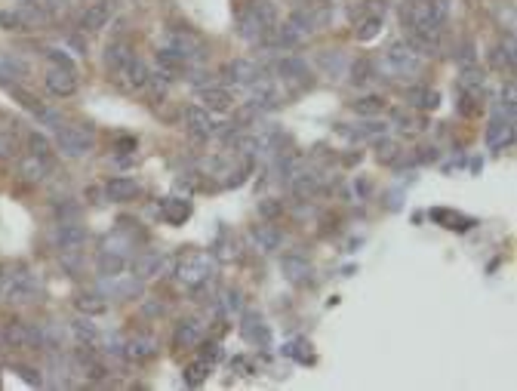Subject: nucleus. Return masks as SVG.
Segmentation results:
<instances>
[{
  "instance_id": "obj_1",
  "label": "nucleus",
  "mask_w": 517,
  "mask_h": 391,
  "mask_svg": "<svg viewBox=\"0 0 517 391\" xmlns=\"http://www.w3.org/2000/svg\"><path fill=\"white\" fill-rule=\"evenodd\" d=\"M450 19V0H409L404 6L407 28H443Z\"/></svg>"
},
{
  "instance_id": "obj_2",
  "label": "nucleus",
  "mask_w": 517,
  "mask_h": 391,
  "mask_svg": "<svg viewBox=\"0 0 517 391\" xmlns=\"http://www.w3.org/2000/svg\"><path fill=\"white\" fill-rule=\"evenodd\" d=\"M379 71L388 77H413L422 71V56L409 44H391L388 53L379 59Z\"/></svg>"
},
{
  "instance_id": "obj_3",
  "label": "nucleus",
  "mask_w": 517,
  "mask_h": 391,
  "mask_svg": "<svg viewBox=\"0 0 517 391\" xmlns=\"http://www.w3.org/2000/svg\"><path fill=\"white\" fill-rule=\"evenodd\" d=\"M47 19H49L47 10L38 3L16 6V10H0V28L3 31H38Z\"/></svg>"
},
{
  "instance_id": "obj_4",
  "label": "nucleus",
  "mask_w": 517,
  "mask_h": 391,
  "mask_svg": "<svg viewBox=\"0 0 517 391\" xmlns=\"http://www.w3.org/2000/svg\"><path fill=\"white\" fill-rule=\"evenodd\" d=\"M167 49H172L176 56H182L185 62H200L206 59V40L197 38L194 31H188V28H172V31L167 34V44H163Z\"/></svg>"
},
{
  "instance_id": "obj_5",
  "label": "nucleus",
  "mask_w": 517,
  "mask_h": 391,
  "mask_svg": "<svg viewBox=\"0 0 517 391\" xmlns=\"http://www.w3.org/2000/svg\"><path fill=\"white\" fill-rule=\"evenodd\" d=\"M96 145L90 126H59V151L65 158H86Z\"/></svg>"
},
{
  "instance_id": "obj_6",
  "label": "nucleus",
  "mask_w": 517,
  "mask_h": 391,
  "mask_svg": "<svg viewBox=\"0 0 517 391\" xmlns=\"http://www.w3.org/2000/svg\"><path fill=\"white\" fill-rule=\"evenodd\" d=\"M210 272H213V259L206 253H191L176 265V277L185 287H200V283H206L210 281Z\"/></svg>"
},
{
  "instance_id": "obj_7",
  "label": "nucleus",
  "mask_w": 517,
  "mask_h": 391,
  "mask_svg": "<svg viewBox=\"0 0 517 391\" xmlns=\"http://www.w3.org/2000/svg\"><path fill=\"white\" fill-rule=\"evenodd\" d=\"M0 296H3L10 305H28L34 296H38V281H34V274H28V272L6 274V283H3V290H0Z\"/></svg>"
},
{
  "instance_id": "obj_8",
  "label": "nucleus",
  "mask_w": 517,
  "mask_h": 391,
  "mask_svg": "<svg viewBox=\"0 0 517 391\" xmlns=\"http://www.w3.org/2000/svg\"><path fill=\"white\" fill-rule=\"evenodd\" d=\"M53 244L59 253H77L86 244V231L83 225H77L74 219H62L53 231Z\"/></svg>"
},
{
  "instance_id": "obj_9",
  "label": "nucleus",
  "mask_w": 517,
  "mask_h": 391,
  "mask_svg": "<svg viewBox=\"0 0 517 391\" xmlns=\"http://www.w3.org/2000/svg\"><path fill=\"white\" fill-rule=\"evenodd\" d=\"M47 90L59 99H68L77 92V71L74 68H65V65H49L47 68V77H43Z\"/></svg>"
},
{
  "instance_id": "obj_10",
  "label": "nucleus",
  "mask_w": 517,
  "mask_h": 391,
  "mask_svg": "<svg viewBox=\"0 0 517 391\" xmlns=\"http://www.w3.org/2000/svg\"><path fill=\"white\" fill-rule=\"evenodd\" d=\"M148 74H151V71H148L145 62H142L139 56H133V59H129L126 65L120 68L114 77H117V83H120L124 90L139 92V90H145V87H148Z\"/></svg>"
},
{
  "instance_id": "obj_11",
  "label": "nucleus",
  "mask_w": 517,
  "mask_h": 391,
  "mask_svg": "<svg viewBox=\"0 0 517 391\" xmlns=\"http://www.w3.org/2000/svg\"><path fill=\"white\" fill-rule=\"evenodd\" d=\"M185 124H188V133L194 139H210L215 133L213 111H206L204 105H191V108L185 111Z\"/></svg>"
},
{
  "instance_id": "obj_12",
  "label": "nucleus",
  "mask_w": 517,
  "mask_h": 391,
  "mask_svg": "<svg viewBox=\"0 0 517 391\" xmlns=\"http://www.w3.org/2000/svg\"><path fill=\"white\" fill-rule=\"evenodd\" d=\"M258 77H265L262 68H258L256 62H249V59H234V62H228V65H225V81L237 83V87H249V83H256Z\"/></svg>"
},
{
  "instance_id": "obj_13",
  "label": "nucleus",
  "mask_w": 517,
  "mask_h": 391,
  "mask_svg": "<svg viewBox=\"0 0 517 391\" xmlns=\"http://www.w3.org/2000/svg\"><path fill=\"white\" fill-rule=\"evenodd\" d=\"M240 336L247 339L249 345H256V348H268L271 345V330H268V324H265L258 315H247V317H243Z\"/></svg>"
},
{
  "instance_id": "obj_14",
  "label": "nucleus",
  "mask_w": 517,
  "mask_h": 391,
  "mask_svg": "<svg viewBox=\"0 0 517 391\" xmlns=\"http://www.w3.org/2000/svg\"><path fill=\"white\" fill-rule=\"evenodd\" d=\"M126 268V253L111 250V247H102L96 256V272L102 277H120Z\"/></svg>"
},
{
  "instance_id": "obj_15",
  "label": "nucleus",
  "mask_w": 517,
  "mask_h": 391,
  "mask_svg": "<svg viewBox=\"0 0 517 391\" xmlns=\"http://www.w3.org/2000/svg\"><path fill=\"white\" fill-rule=\"evenodd\" d=\"M268 31L271 28H265L262 19H256L249 10H243L240 19H237V34H240L247 44H262V40L268 38Z\"/></svg>"
},
{
  "instance_id": "obj_16",
  "label": "nucleus",
  "mask_w": 517,
  "mask_h": 391,
  "mask_svg": "<svg viewBox=\"0 0 517 391\" xmlns=\"http://www.w3.org/2000/svg\"><path fill=\"white\" fill-rule=\"evenodd\" d=\"M191 216V201L188 197H163L161 201V219L167 225H185Z\"/></svg>"
},
{
  "instance_id": "obj_17",
  "label": "nucleus",
  "mask_w": 517,
  "mask_h": 391,
  "mask_svg": "<svg viewBox=\"0 0 517 391\" xmlns=\"http://www.w3.org/2000/svg\"><path fill=\"white\" fill-rule=\"evenodd\" d=\"M108 19H111V6L105 3V0H99V3H90L86 10L81 13V31H102V28L108 25Z\"/></svg>"
},
{
  "instance_id": "obj_18",
  "label": "nucleus",
  "mask_w": 517,
  "mask_h": 391,
  "mask_svg": "<svg viewBox=\"0 0 517 391\" xmlns=\"http://www.w3.org/2000/svg\"><path fill=\"white\" fill-rule=\"evenodd\" d=\"M139 182L136 179H129V176H114V179H108L105 185V194H108V201H114V203H126V201H133L136 194H139Z\"/></svg>"
},
{
  "instance_id": "obj_19",
  "label": "nucleus",
  "mask_w": 517,
  "mask_h": 391,
  "mask_svg": "<svg viewBox=\"0 0 517 391\" xmlns=\"http://www.w3.org/2000/svg\"><path fill=\"white\" fill-rule=\"evenodd\" d=\"M200 102H204V108L213 111V115H225V111H231L234 96L225 87H204L200 90Z\"/></svg>"
},
{
  "instance_id": "obj_20",
  "label": "nucleus",
  "mask_w": 517,
  "mask_h": 391,
  "mask_svg": "<svg viewBox=\"0 0 517 391\" xmlns=\"http://www.w3.org/2000/svg\"><path fill=\"white\" fill-rule=\"evenodd\" d=\"M280 272H284L286 281L305 283L308 277H311V262H308L305 256H299V253H290V256H284V259H280Z\"/></svg>"
},
{
  "instance_id": "obj_21",
  "label": "nucleus",
  "mask_w": 517,
  "mask_h": 391,
  "mask_svg": "<svg viewBox=\"0 0 517 391\" xmlns=\"http://www.w3.org/2000/svg\"><path fill=\"white\" fill-rule=\"evenodd\" d=\"M318 68L323 71L327 77H345V71H348V59H345V53L342 49H320L318 53Z\"/></svg>"
},
{
  "instance_id": "obj_22",
  "label": "nucleus",
  "mask_w": 517,
  "mask_h": 391,
  "mask_svg": "<svg viewBox=\"0 0 517 391\" xmlns=\"http://www.w3.org/2000/svg\"><path fill=\"white\" fill-rule=\"evenodd\" d=\"M157 354V339L148 336V333H139V336H133L129 342H124V358L129 360H148Z\"/></svg>"
},
{
  "instance_id": "obj_23",
  "label": "nucleus",
  "mask_w": 517,
  "mask_h": 391,
  "mask_svg": "<svg viewBox=\"0 0 517 391\" xmlns=\"http://www.w3.org/2000/svg\"><path fill=\"white\" fill-rule=\"evenodd\" d=\"M49 169H53V163H49V158H40V154H28L19 163V176L25 182H43L49 176Z\"/></svg>"
},
{
  "instance_id": "obj_24",
  "label": "nucleus",
  "mask_w": 517,
  "mask_h": 391,
  "mask_svg": "<svg viewBox=\"0 0 517 391\" xmlns=\"http://www.w3.org/2000/svg\"><path fill=\"white\" fill-rule=\"evenodd\" d=\"M163 268H167V259H163L161 253H139V256L133 259V274L139 277V281L163 274Z\"/></svg>"
},
{
  "instance_id": "obj_25",
  "label": "nucleus",
  "mask_w": 517,
  "mask_h": 391,
  "mask_svg": "<svg viewBox=\"0 0 517 391\" xmlns=\"http://www.w3.org/2000/svg\"><path fill=\"white\" fill-rule=\"evenodd\" d=\"M274 71L280 74V81L286 83H308V62L296 59V56H286V59H280Z\"/></svg>"
},
{
  "instance_id": "obj_26",
  "label": "nucleus",
  "mask_w": 517,
  "mask_h": 391,
  "mask_svg": "<svg viewBox=\"0 0 517 391\" xmlns=\"http://www.w3.org/2000/svg\"><path fill=\"white\" fill-rule=\"evenodd\" d=\"M133 56L136 53H133V47H129V40H111V44L105 47V65H108L111 74H117Z\"/></svg>"
},
{
  "instance_id": "obj_27",
  "label": "nucleus",
  "mask_w": 517,
  "mask_h": 391,
  "mask_svg": "<svg viewBox=\"0 0 517 391\" xmlns=\"http://www.w3.org/2000/svg\"><path fill=\"white\" fill-rule=\"evenodd\" d=\"M514 139V120H502L495 117L490 126H486V145L490 148H502V145H511Z\"/></svg>"
},
{
  "instance_id": "obj_28",
  "label": "nucleus",
  "mask_w": 517,
  "mask_h": 391,
  "mask_svg": "<svg viewBox=\"0 0 517 391\" xmlns=\"http://www.w3.org/2000/svg\"><path fill=\"white\" fill-rule=\"evenodd\" d=\"M253 240L258 244V250H262V253H274L280 247V240H284V234H280L277 225L265 222V225H256V228H253Z\"/></svg>"
},
{
  "instance_id": "obj_29",
  "label": "nucleus",
  "mask_w": 517,
  "mask_h": 391,
  "mask_svg": "<svg viewBox=\"0 0 517 391\" xmlns=\"http://www.w3.org/2000/svg\"><path fill=\"white\" fill-rule=\"evenodd\" d=\"M286 185H290V191L296 197H311L314 191H318V176H314L311 169H302L299 167L296 173L290 176V182H286Z\"/></svg>"
},
{
  "instance_id": "obj_30",
  "label": "nucleus",
  "mask_w": 517,
  "mask_h": 391,
  "mask_svg": "<svg viewBox=\"0 0 517 391\" xmlns=\"http://www.w3.org/2000/svg\"><path fill=\"white\" fill-rule=\"evenodd\" d=\"M407 102L422 111H434L441 105V92L431 87H413V90H407Z\"/></svg>"
},
{
  "instance_id": "obj_31",
  "label": "nucleus",
  "mask_w": 517,
  "mask_h": 391,
  "mask_svg": "<svg viewBox=\"0 0 517 391\" xmlns=\"http://www.w3.org/2000/svg\"><path fill=\"white\" fill-rule=\"evenodd\" d=\"M431 219H434V222H441V225H443V228H450V231H465V228H471V225H474V219H468V216H462V213H452V210H443V207L431 210Z\"/></svg>"
},
{
  "instance_id": "obj_32",
  "label": "nucleus",
  "mask_w": 517,
  "mask_h": 391,
  "mask_svg": "<svg viewBox=\"0 0 517 391\" xmlns=\"http://www.w3.org/2000/svg\"><path fill=\"white\" fill-rule=\"evenodd\" d=\"M210 369H213V364L210 360H191L188 367H185V373H182V379H185V385L188 388H197V385H204L206 379H210Z\"/></svg>"
},
{
  "instance_id": "obj_33",
  "label": "nucleus",
  "mask_w": 517,
  "mask_h": 391,
  "mask_svg": "<svg viewBox=\"0 0 517 391\" xmlns=\"http://www.w3.org/2000/svg\"><path fill=\"white\" fill-rule=\"evenodd\" d=\"M157 65H161L163 74H170V77H176V74H182V71H188V62L182 59V56H176L172 49H157Z\"/></svg>"
},
{
  "instance_id": "obj_34",
  "label": "nucleus",
  "mask_w": 517,
  "mask_h": 391,
  "mask_svg": "<svg viewBox=\"0 0 517 391\" xmlns=\"http://www.w3.org/2000/svg\"><path fill=\"white\" fill-rule=\"evenodd\" d=\"M176 348H191L200 342V324L197 321H182L176 326V336H172Z\"/></svg>"
},
{
  "instance_id": "obj_35",
  "label": "nucleus",
  "mask_w": 517,
  "mask_h": 391,
  "mask_svg": "<svg viewBox=\"0 0 517 391\" xmlns=\"http://www.w3.org/2000/svg\"><path fill=\"white\" fill-rule=\"evenodd\" d=\"M351 111L361 115V117H376V115H382V111H385V99L382 96H361V99L351 102Z\"/></svg>"
},
{
  "instance_id": "obj_36",
  "label": "nucleus",
  "mask_w": 517,
  "mask_h": 391,
  "mask_svg": "<svg viewBox=\"0 0 517 391\" xmlns=\"http://www.w3.org/2000/svg\"><path fill=\"white\" fill-rule=\"evenodd\" d=\"M385 130H388L385 120H366V124H357L354 130H342V133L361 142V139H379V136H385Z\"/></svg>"
},
{
  "instance_id": "obj_37",
  "label": "nucleus",
  "mask_w": 517,
  "mask_h": 391,
  "mask_svg": "<svg viewBox=\"0 0 517 391\" xmlns=\"http://www.w3.org/2000/svg\"><path fill=\"white\" fill-rule=\"evenodd\" d=\"M286 25H290V28L299 34L302 40H308V38H311V34H314V28H318V22H314V16H311V13H308V10H296L290 19H286Z\"/></svg>"
},
{
  "instance_id": "obj_38",
  "label": "nucleus",
  "mask_w": 517,
  "mask_h": 391,
  "mask_svg": "<svg viewBox=\"0 0 517 391\" xmlns=\"http://www.w3.org/2000/svg\"><path fill=\"white\" fill-rule=\"evenodd\" d=\"M19 154V136L16 126L0 124V160H13Z\"/></svg>"
},
{
  "instance_id": "obj_39",
  "label": "nucleus",
  "mask_w": 517,
  "mask_h": 391,
  "mask_svg": "<svg viewBox=\"0 0 517 391\" xmlns=\"http://www.w3.org/2000/svg\"><path fill=\"white\" fill-rule=\"evenodd\" d=\"M484 83H486V77H484V71H480L477 65H465L462 68V77H459V90H462V92H477V96H480Z\"/></svg>"
},
{
  "instance_id": "obj_40",
  "label": "nucleus",
  "mask_w": 517,
  "mask_h": 391,
  "mask_svg": "<svg viewBox=\"0 0 517 391\" xmlns=\"http://www.w3.org/2000/svg\"><path fill=\"white\" fill-rule=\"evenodd\" d=\"M247 10L253 13L256 19H262L265 28H274V25H277V19H280V16H277V6L271 3V0H249Z\"/></svg>"
},
{
  "instance_id": "obj_41",
  "label": "nucleus",
  "mask_w": 517,
  "mask_h": 391,
  "mask_svg": "<svg viewBox=\"0 0 517 391\" xmlns=\"http://www.w3.org/2000/svg\"><path fill=\"white\" fill-rule=\"evenodd\" d=\"M71 333L77 336L81 345H96L99 342V330L90 317H77V321H71Z\"/></svg>"
},
{
  "instance_id": "obj_42",
  "label": "nucleus",
  "mask_w": 517,
  "mask_h": 391,
  "mask_svg": "<svg viewBox=\"0 0 517 391\" xmlns=\"http://www.w3.org/2000/svg\"><path fill=\"white\" fill-rule=\"evenodd\" d=\"M493 65L499 71H514V44H499L493 49Z\"/></svg>"
},
{
  "instance_id": "obj_43",
  "label": "nucleus",
  "mask_w": 517,
  "mask_h": 391,
  "mask_svg": "<svg viewBox=\"0 0 517 391\" xmlns=\"http://www.w3.org/2000/svg\"><path fill=\"white\" fill-rule=\"evenodd\" d=\"M379 31H382V16H370L357 25V40H361V44H370L372 38H379Z\"/></svg>"
},
{
  "instance_id": "obj_44",
  "label": "nucleus",
  "mask_w": 517,
  "mask_h": 391,
  "mask_svg": "<svg viewBox=\"0 0 517 391\" xmlns=\"http://www.w3.org/2000/svg\"><path fill=\"white\" fill-rule=\"evenodd\" d=\"M77 308H81L86 317H96V315H105L108 311V302L99 299V296H81V299H77Z\"/></svg>"
},
{
  "instance_id": "obj_45",
  "label": "nucleus",
  "mask_w": 517,
  "mask_h": 391,
  "mask_svg": "<svg viewBox=\"0 0 517 391\" xmlns=\"http://www.w3.org/2000/svg\"><path fill=\"white\" fill-rule=\"evenodd\" d=\"M6 92H10L13 99H19V102L25 105L28 111H34V115H38V111L43 108V105H40V99H34L31 92H28V90H22V87H16V83H10V90H6Z\"/></svg>"
},
{
  "instance_id": "obj_46",
  "label": "nucleus",
  "mask_w": 517,
  "mask_h": 391,
  "mask_svg": "<svg viewBox=\"0 0 517 391\" xmlns=\"http://www.w3.org/2000/svg\"><path fill=\"white\" fill-rule=\"evenodd\" d=\"M0 71H3L6 77H28V65L16 56H6V59H0Z\"/></svg>"
},
{
  "instance_id": "obj_47",
  "label": "nucleus",
  "mask_w": 517,
  "mask_h": 391,
  "mask_svg": "<svg viewBox=\"0 0 517 391\" xmlns=\"http://www.w3.org/2000/svg\"><path fill=\"white\" fill-rule=\"evenodd\" d=\"M376 158L382 160V163H391V160H397V145H394L391 139L379 136V139H376Z\"/></svg>"
},
{
  "instance_id": "obj_48",
  "label": "nucleus",
  "mask_w": 517,
  "mask_h": 391,
  "mask_svg": "<svg viewBox=\"0 0 517 391\" xmlns=\"http://www.w3.org/2000/svg\"><path fill=\"white\" fill-rule=\"evenodd\" d=\"M456 59H459V65H474V59H477V49H474V44L471 40H462L459 44V49H456Z\"/></svg>"
},
{
  "instance_id": "obj_49",
  "label": "nucleus",
  "mask_w": 517,
  "mask_h": 391,
  "mask_svg": "<svg viewBox=\"0 0 517 391\" xmlns=\"http://www.w3.org/2000/svg\"><path fill=\"white\" fill-rule=\"evenodd\" d=\"M28 148H31V154L49 158V142H47V136H40V133H31V136H28Z\"/></svg>"
},
{
  "instance_id": "obj_50",
  "label": "nucleus",
  "mask_w": 517,
  "mask_h": 391,
  "mask_svg": "<svg viewBox=\"0 0 517 391\" xmlns=\"http://www.w3.org/2000/svg\"><path fill=\"white\" fill-rule=\"evenodd\" d=\"M370 74H372V65L366 59L351 65V81H354V83H366V81H370Z\"/></svg>"
},
{
  "instance_id": "obj_51",
  "label": "nucleus",
  "mask_w": 517,
  "mask_h": 391,
  "mask_svg": "<svg viewBox=\"0 0 517 391\" xmlns=\"http://www.w3.org/2000/svg\"><path fill=\"white\" fill-rule=\"evenodd\" d=\"M225 308H228V315H240V311H243L240 290H225Z\"/></svg>"
},
{
  "instance_id": "obj_52",
  "label": "nucleus",
  "mask_w": 517,
  "mask_h": 391,
  "mask_svg": "<svg viewBox=\"0 0 517 391\" xmlns=\"http://www.w3.org/2000/svg\"><path fill=\"white\" fill-rule=\"evenodd\" d=\"M258 213H262L265 219H274L277 213H284V203H280V201H274V197H265V201L258 203Z\"/></svg>"
},
{
  "instance_id": "obj_53",
  "label": "nucleus",
  "mask_w": 517,
  "mask_h": 391,
  "mask_svg": "<svg viewBox=\"0 0 517 391\" xmlns=\"http://www.w3.org/2000/svg\"><path fill=\"white\" fill-rule=\"evenodd\" d=\"M391 120L400 126V130H413V126H416V117L409 115L407 108H397V111H394V115H391Z\"/></svg>"
},
{
  "instance_id": "obj_54",
  "label": "nucleus",
  "mask_w": 517,
  "mask_h": 391,
  "mask_svg": "<svg viewBox=\"0 0 517 391\" xmlns=\"http://www.w3.org/2000/svg\"><path fill=\"white\" fill-rule=\"evenodd\" d=\"M47 59H49V65H65V68H74V62H71L68 56L62 53V49H47Z\"/></svg>"
},
{
  "instance_id": "obj_55",
  "label": "nucleus",
  "mask_w": 517,
  "mask_h": 391,
  "mask_svg": "<svg viewBox=\"0 0 517 391\" xmlns=\"http://www.w3.org/2000/svg\"><path fill=\"white\" fill-rule=\"evenodd\" d=\"M200 345V342H197ZM219 345H215V342H204V345H200V358H204V360H210V364H213V360H219Z\"/></svg>"
},
{
  "instance_id": "obj_56",
  "label": "nucleus",
  "mask_w": 517,
  "mask_h": 391,
  "mask_svg": "<svg viewBox=\"0 0 517 391\" xmlns=\"http://www.w3.org/2000/svg\"><path fill=\"white\" fill-rule=\"evenodd\" d=\"M16 369H19V376L28 382V385H40V373H34L31 367H16Z\"/></svg>"
},
{
  "instance_id": "obj_57",
  "label": "nucleus",
  "mask_w": 517,
  "mask_h": 391,
  "mask_svg": "<svg viewBox=\"0 0 517 391\" xmlns=\"http://www.w3.org/2000/svg\"><path fill=\"white\" fill-rule=\"evenodd\" d=\"M47 16H59V13L65 10V0H47Z\"/></svg>"
},
{
  "instance_id": "obj_58",
  "label": "nucleus",
  "mask_w": 517,
  "mask_h": 391,
  "mask_svg": "<svg viewBox=\"0 0 517 391\" xmlns=\"http://www.w3.org/2000/svg\"><path fill=\"white\" fill-rule=\"evenodd\" d=\"M117 151H124V154H129V151H136V139H129V136H124V139H117Z\"/></svg>"
},
{
  "instance_id": "obj_59",
  "label": "nucleus",
  "mask_w": 517,
  "mask_h": 391,
  "mask_svg": "<svg viewBox=\"0 0 517 391\" xmlns=\"http://www.w3.org/2000/svg\"><path fill=\"white\" fill-rule=\"evenodd\" d=\"M0 87H3V90H10V81H6V74H3V71H0Z\"/></svg>"
},
{
  "instance_id": "obj_60",
  "label": "nucleus",
  "mask_w": 517,
  "mask_h": 391,
  "mask_svg": "<svg viewBox=\"0 0 517 391\" xmlns=\"http://www.w3.org/2000/svg\"><path fill=\"white\" fill-rule=\"evenodd\" d=\"M3 283H6V274H3V268H0V290H3Z\"/></svg>"
},
{
  "instance_id": "obj_61",
  "label": "nucleus",
  "mask_w": 517,
  "mask_h": 391,
  "mask_svg": "<svg viewBox=\"0 0 517 391\" xmlns=\"http://www.w3.org/2000/svg\"><path fill=\"white\" fill-rule=\"evenodd\" d=\"M372 3H379V0H372Z\"/></svg>"
}]
</instances>
